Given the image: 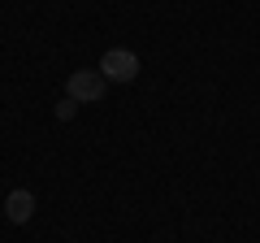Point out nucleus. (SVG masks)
Wrapping results in <instances>:
<instances>
[{"label": "nucleus", "mask_w": 260, "mask_h": 243, "mask_svg": "<svg viewBox=\"0 0 260 243\" xmlns=\"http://www.w3.org/2000/svg\"><path fill=\"white\" fill-rule=\"evenodd\" d=\"M104 74L100 70H74V74L65 78V96H70V100H78V104H95L104 96Z\"/></svg>", "instance_id": "2"}, {"label": "nucleus", "mask_w": 260, "mask_h": 243, "mask_svg": "<svg viewBox=\"0 0 260 243\" xmlns=\"http://www.w3.org/2000/svg\"><path fill=\"white\" fill-rule=\"evenodd\" d=\"M100 74H104V83H135L139 78V56L130 48H109L100 56Z\"/></svg>", "instance_id": "1"}, {"label": "nucleus", "mask_w": 260, "mask_h": 243, "mask_svg": "<svg viewBox=\"0 0 260 243\" xmlns=\"http://www.w3.org/2000/svg\"><path fill=\"white\" fill-rule=\"evenodd\" d=\"M74 113H78V100H70V96H65V100L56 104V117H61V122H70Z\"/></svg>", "instance_id": "4"}, {"label": "nucleus", "mask_w": 260, "mask_h": 243, "mask_svg": "<svg viewBox=\"0 0 260 243\" xmlns=\"http://www.w3.org/2000/svg\"><path fill=\"white\" fill-rule=\"evenodd\" d=\"M5 217H9L13 226H26L30 217H35V196H30L26 187L9 191V200H5Z\"/></svg>", "instance_id": "3"}]
</instances>
